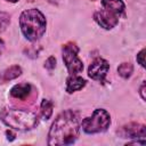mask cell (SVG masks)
<instances>
[{
  "label": "cell",
  "mask_w": 146,
  "mask_h": 146,
  "mask_svg": "<svg viewBox=\"0 0 146 146\" xmlns=\"http://www.w3.org/2000/svg\"><path fill=\"white\" fill-rule=\"evenodd\" d=\"M55 66H56V58H55L54 56H50V57L46 60V63H44V67L48 68V70H54Z\"/></svg>",
  "instance_id": "obj_16"
},
{
  "label": "cell",
  "mask_w": 146,
  "mask_h": 146,
  "mask_svg": "<svg viewBox=\"0 0 146 146\" xmlns=\"http://www.w3.org/2000/svg\"><path fill=\"white\" fill-rule=\"evenodd\" d=\"M79 113L66 110L57 115L48 133V145H70L73 144L80 131Z\"/></svg>",
  "instance_id": "obj_1"
},
{
  "label": "cell",
  "mask_w": 146,
  "mask_h": 146,
  "mask_svg": "<svg viewBox=\"0 0 146 146\" xmlns=\"http://www.w3.org/2000/svg\"><path fill=\"white\" fill-rule=\"evenodd\" d=\"M21 74H22V68H21V66H18V65L10 66L9 68L5 70V71L0 74V83H5V82H7V81L14 80V79L18 78Z\"/></svg>",
  "instance_id": "obj_12"
},
{
  "label": "cell",
  "mask_w": 146,
  "mask_h": 146,
  "mask_svg": "<svg viewBox=\"0 0 146 146\" xmlns=\"http://www.w3.org/2000/svg\"><path fill=\"white\" fill-rule=\"evenodd\" d=\"M86 86V80L82 79L81 76L76 75H70L66 80V91L68 94H72L74 91H78L82 89Z\"/></svg>",
  "instance_id": "obj_11"
},
{
  "label": "cell",
  "mask_w": 146,
  "mask_h": 146,
  "mask_svg": "<svg viewBox=\"0 0 146 146\" xmlns=\"http://www.w3.org/2000/svg\"><path fill=\"white\" fill-rule=\"evenodd\" d=\"M3 49H5V43H3V41H2L1 39H0V55L2 54Z\"/></svg>",
  "instance_id": "obj_20"
},
{
  "label": "cell",
  "mask_w": 146,
  "mask_h": 146,
  "mask_svg": "<svg viewBox=\"0 0 146 146\" xmlns=\"http://www.w3.org/2000/svg\"><path fill=\"white\" fill-rule=\"evenodd\" d=\"M95 22L105 30H112L119 23V16L107 9L97 10L94 14Z\"/></svg>",
  "instance_id": "obj_7"
},
{
  "label": "cell",
  "mask_w": 146,
  "mask_h": 146,
  "mask_svg": "<svg viewBox=\"0 0 146 146\" xmlns=\"http://www.w3.org/2000/svg\"><path fill=\"white\" fill-rule=\"evenodd\" d=\"M31 90H32L31 84H29V83H18V84H15L10 89V96L16 98V99L24 100L30 96Z\"/></svg>",
  "instance_id": "obj_9"
},
{
  "label": "cell",
  "mask_w": 146,
  "mask_h": 146,
  "mask_svg": "<svg viewBox=\"0 0 146 146\" xmlns=\"http://www.w3.org/2000/svg\"><path fill=\"white\" fill-rule=\"evenodd\" d=\"M132 72H133V66H132L131 63H122L117 67V73L123 79L130 78L131 74H132Z\"/></svg>",
  "instance_id": "obj_14"
},
{
  "label": "cell",
  "mask_w": 146,
  "mask_h": 146,
  "mask_svg": "<svg viewBox=\"0 0 146 146\" xmlns=\"http://www.w3.org/2000/svg\"><path fill=\"white\" fill-rule=\"evenodd\" d=\"M117 133L122 138H130V139L137 138L138 139V138H144L146 136V128L144 124L132 122V123L121 127V129L117 131Z\"/></svg>",
  "instance_id": "obj_8"
},
{
  "label": "cell",
  "mask_w": 146,
  "mask_h": 146,
  "mask_svg": "<svg viewBox=\"0 0 146 146\" xmlns=\"http://www.w3.org/2000/svg\"><path fill=\"white\" fill-rule=\"evenodd\" d=\"M137 62L140 64V66H145V49H141L137 55Z\"/></svg>",
  "instance_id": "obj_17"
},
{
  "label": "cell",
  "mask_w": 146,
  "mask_h": 146,
  "mask_svg": "<svg viewBox=\"0 0 146 146\" xmlns=\"http://www.w3.org/2000/svg\"><path fill=\"white\" fill-rule=\"evenodd\" d=\"M63 60L70 75H76L83 70L82 60L79 58V47L74 42H67L63 46Z\"/></svg>",
  "instance_id": "obj_5"
},
{
  "label": "cell",
  "mask_w": 146,
  "mask_h": 146,
  "mask_svg": "<svg viewBox=\"0 0 146 146\" xmlns=\"http://www.w3.org/2000/svg\"><path fill=\"white\" fill-rule=\"evenodd\" d=\"M40 113L42 119L48 120L52 114V103L49 99H43L40 105Z\"/></svg>",
  "instance_id": "obj_13"
},
{
  "label": "cell",
  "mask_w": 146,
  "mask_h": 146,
  "mask_svg": "<svg viewBox=\"0 0 146 146\" xmlns=\"http://www.w3.org/2000/svg\"><path fill=\"white\" fill-rule=\"evenodd\" d=\"M111 124V116L107 111L103 108H97L94 111L91 116L82 120L80 127L86 133H98L107 130Z\"/></svg>",
  "instance_id": "obj_4"
},
{
  "label": "cell",
  "mask_w": 146,
  "mask_h": 146,
  "mask_svg": "<svg viewBox=\"0 0 146 146\" xmlns=\"http://www.w3.org/2000/svg\"><path fill=\"white\" fill-rule=\"evenodd\" d=\"M6 136H7V139L8 140H14L15 139V133L11 130H7L6 131Z\"/></svg>",
  "instance_id": "obj_18"
},
{
  "label": "cell",
  "mask_w": 146,
  "mask_h": 146,
  "mask_svg": "<svg viewBox=\"0 0 146 146\" xmlns=\"http://www.w3.org/2000/svg\"><path fill=\"white\" fill-rule=\"evenodd\" d=\"M108 70H110L108 62L106 59H104V58L98 57V58L94 59V62L89 65L88 75L92 80H96L98 82H104Z\"/></svg>",
  "instance_id": "obj_6"
},
{
  "label": "cell",
  "mask_w": 146,
  "mask_h": 146,
  "mask_svg": "<svg viewBox=\"0 0 146 146\" xmlns=\"http://www.w3.org/2000/svg\"><path fill=\"white\" fill-rule=\"evenodd\" d=\"M1 121L9 128L26 131L35 128L39 123L38 115L29 110L6 107L0 112Z\"/></svg>",
  "instance_id": "obj_2"
},
{
  "label": "cell",
  "mask_w": 146,
  "mask_h": 146,
  "mask_svg": "<svg viewBox=\"0 0 146 146\" xmlns=\"http://www.w3.org/2000/svg\"><path fill=\"white\" fill-rule=\"evenodd\" d=\"M102 6L104 7V9L116 14L119 17L121 15H124L125 5L122 0H102Z\"/></svg>",
  "instance_id": "obj_10"
},
{
  "label": "cell",
  "mask_w": 146,
  "mask_h": 146,
  "mask_svg": "<svg viewBox=\"0 0 146 146\" xmlns=\"http://www.w3.org/2000/svg\"><path fill=\"white\" fill-rule=\"evenodd\" d=\"M6 1H8V2H13V3H15V2H17V1H19V0H6Z\"/></svg>",
  "instance_id": "obj_21"
},
{
  "label": "cell",
  "mask_w": 146,
  "mask_h": 146,
  "mask_svg": "<svg viewBox=\"0 0 146 146\" xmlns=\"http://www.w3.org/2000/svg\"><path fill=\"white\" fill-rule=\"evenodd\" d=\"M10 23V16L7 13L0 11V33L3 32Z\"/></svg>",
  "instance_id": "obj_15"
},
{
  "label": "cell",
  "mask_w": 146,
  "mask_h": 146,
  "mask_svg": "<svg viewBox=\"0 0 146 146\" xmlns=\"http://www.w3.org/2000/svg\"><path fill=\"white\" fill-rule=\"evenodd\" d=\"M19 26L24 36L30 41L39 40L46 32L47 22L43 14L35 8L26 9L21 14Z\"/></svg>",
  "instance_id": "obj_3"
},
{
  "label": "cell",
  "mask_w": 146,
  "mask_h": 146,
  "mask_svg": "<svg viewBox=\"0 0 146 146\" xmlns=\"http://www.w3.org/2000/svg\"><path fill=\"white\" fill-rule=\"evenodd\" d=\"M140 96H141V99L143 100H145V82H143V84H141V87H140Z\"/></svg>",
  "instance_id": "obj_19"
}]
</instances>
